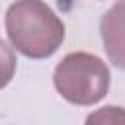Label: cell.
I'll use <instances>...</instances> for the list:
<instances>
[{"label": "cell", "mask_w": 125, "mask_h": 125, "mask_svg": "<svg viewBox=\"0 0 125 125\" xmlns=\"http://www.w3.org/2000/svg\"><path fill=\"white\" fill-rule=\"evenodd\" d=\"M12 49L27 59H47L64 41V23L43 0H16L4 18Z\"/></svg>", "instance_id": "cell-1"}, {"label": "cell", "mask_w": 125, "mask_h": 125, "mask_svg": "<svg viewBox=\"0 0 125 125\" xmlns=\"http://www.w3.org/2000/svg\"><path fill=\"white\" fill-rule=\"evenodd\" d=\"M109 82L107 64L100 57L84 51L64 55L53 72L55 90L74 105H94L102 102L109 90Z\"/></svg>", "instance_id": "cell-2"}, {"label": "cell", "mask_w": 125, "mask_h": 125, "mask_svg": "<svg viewBox=\"0 0 125 125\" xmlns=\"http://www.w3.org/2000/svg\"><path fill=\"white\" fill-rule=\"evenodd\" d=\"M100 33L109 62L125 70V0H117L102 16Z\"/></svg>", "instance_id": "cell-3"}, {"label": "cell", "mask_w": 125, "mask_h": 125, "mask_svg": "<svg viewBox=\"0 0 125 125\" xmlns=\"http://www.w3.org/2000/svg\"><path fill=\"white\" fill-rule=\"evenodd\" d=\"M84 125H125V107L119 105H104L100 109H94Z\"/></svg>", "instance_id": "cell-4"}, {"label": "cell", "mask_w": 125, "mask_h": 125, "mask_svg": "<svg viewBox=\"0 0 125 125\" xmlns=\"http://www.w3.org/2000/svg\"><path fill=\"white\" fill-rule=\"evenodd\" d=\"M16 66H18V61H16L14 49L0 39V90L12 82L16 74Z\"/></svg>", "instance_id": "cell-5"}]
</instances>
